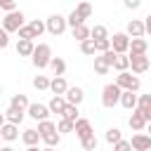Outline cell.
I'll use <instances>...</instances> for the list:
<instances>
[{
  "label": "cell",
  "instance_id": "cell-12",
  "mask_svg": "<svg viewBox=\"0 0 151 151\" xmlns=\"http://www.w3.org/2000/svg\"><path fill=\"white\" fill-rule=\"evenodd\" d=\"M66 97V104H71V106H80L83 104V99H85V92H83V87H68V92L64 94Z\"/></svg>",
  "mask_w": 151,
  "mask_h": 151
},
{
  "label": "cell",
  "instance_id": "cell-49",
  "mask_svg": "<svg viewBox=\"0 0 151 151\" xmlns=\"http://www.w3.org/2000/svg\"><path fill=\"white\" fill-rule=\"evenodd\" d=\"M0 151H14V149H12V146H2Z\"/></svg>",
  "mask_w": 151,
  "mask_h": 151
},
{
  "label": "cell",
  "instance_id": "cell-23",
  "mask_svg": "<svg viewBox=\"0 0 151 151\" xmlns=\"http://www.w3.org/2000/svg\"><path fill=\"white\" fill-rule=\"evenodd\" d=\"M35 130L40 132V139H45V137H50V134L57 132V123H52V120H42V123H38Z\"/></svg>",
  "mask_w": 151,
  "mask_h": 151
},
{
  "label": "cell",
  "instance_id": "cell-8",
  "mask_svg": "<svg viewBox=\"0 0 151 151\" xmlns=\"http://www.w3.org/2000/svg\"><path fill=\"white\" fill-rule=\"evenodd\" d=\"M50 90H52V97H64V94L68 92L66 78H64V76H54V78L50 80Z\"/></svg>",
  "mask_w": 151,
  "mask_h": 151
},
{
  "label": "cell",
  "instance_id": "cell-14",
  "mask_svg": "<svg viewBox=\"0 0 151 151\" xmlns=\"http://www.w3.org/2000/svg\"><path fill=\"white\" fill-rule=\"evenodd\" d=\"M127 125H130L134 132H142V130H144L149 123H146V118L142 116V111H137V109H134V111H132V116L127 118Z\"/></svg>",
  "mask_w": 151,
  "mask_h": 151
},
{
  "label": "cell",
  "instance_id": "cell-13",
  "mask_svg": "<svg viewBox=\"0 0 151 151\" xmlns=\"http://www.w3.org/2000/svg\"><path fill=\"white\" fill-rule=\"evenodd\" d=\"M146 50H149V42H146L144 38H134V40H130V57H144Z\"/></svg>",
  "mask_w": 151,
  "mask_h": 151
},
{
  "label": "cell",
  "instance_id": "cell-15",
  "mask_svg": "<svg viewBox=\"0 0 151 151\" xmlns=\"http://www.w3.org/2000/svg\"><path fill=\"white\" fill-rule=\"evenodd\" d=\"M73 132H76V137H80V142L87 139L90 134H94V132H92V123H90L87 118H80V120L76 123V130H73Z\"/></svg>",
  "mask_w": 151,
  "mask_h": 151
},
{
  "label": "cell",
  "instance_id": "cell-16",
  "mask_svg": "<svg viewBox=\"0 0 151 151\" xmlns=\"http://www.w3.org/2000/svg\"><path fill=\"white\" fill-rule=\"evenodd\" d=\"M0 137H2V142H17V139H19V125L5 123V125L0 127Z\"/></svg>",
  "mask_w": 151,
  "mask_h": 151
},
{
  "label": "cell",
  "instance_id": "cell-44",
  "mask_svg": "<svg viewBox=\"0 0 151 151\" xmlns=\"http://www.w3.org/2000/svg\"><path fill=\"white\" fill-rule=\"evenodd\" d=\"M113 151H132V144H130L127 139H123V142H118V144L113 146Z\"/></svg>",
  "mask_w": 151,
  "mask_h": 151
},
{
  "label": "cell",
  "instance_id": "cell-11",
  "mask_svg": "<svg viewBox=\"0 0 151 151\" xmlns=\"http://www.w3.org/2000/svg\"><path fill=\"white\" fill-rule=\"evenodd\" d=\"M127 57H130V54H127ZM130 68H132L134 76L146 73V71H149V57H146V54H144V57H130Z\"/></svg>",
  "mask_w": 151,
  "mask_h": 151
},
{
  "label": "cell",
  "instance_id": "cell-42",
  "mask_svg": "<svg viewBox=\"0 0 151 151\" xmlns=\"http://www.w3.org/2000/svg\"><path fill=\"white\" fill-rule=\"evenodd\" d=\"M101 57H104V61H106V64H109V66L113 68V64H116V57H118V54H116L113 50H109V52H104Z\"/></svg>",
  "mask_w": 151,
  "mask_h": 151
},
{
  "label": "cell",
  "instance_id": "cell-50",
  "mask_svg": "<svg viewBox=\"0 0 151 151\" xmlns=\"http://www.w3.org/2000/svg\"><path fill=\"white\" fill-rule=\"evenodd\" d=\"M146 130H149V137H151V123H149V125H146Z\"/></svg>",
  "mask_w": 151,
  "mask_h": 151
},
{
  "label": "cell",
  "instance_id": "cell-1",
  "mask_svg": "<svg viewBox=\"0 0 151 151\" xmlns=\"http://www.w3.org/2000/svg\"><path fill=\"white\" fill-rule=\"evenodd\" d=\"M31 61H33V66L40 71V68H47L50 66V61H52V47L47 45V42H38L35 45V52H33V57H31Z\"/></svg>",
  "mask_w": 151,
  "mask_h": 151
},
{
  "label": "cell",
  "instance_id": "cell-21",
  "mask_svg": "<svg viewBox=\"0 0 151 151\" xmlns=\"http://www.w3.org/2000/svg\"><path fill=\"white\" fill-rule=\"evenodd\" d=\"M9 106L12 109H17V111H28V106H31V101H28V97L26 94H14L12 99H9Z\"/></svg>",
  "mask_w": 151,
  "mask_h": 151
},
{
  "label": "cell",
  "instance_id": "cell-22",
  "mask_svg": "<svg viewBox=\"0 0 151 151\" xmlns=\"http://www.w3.org/2000/svg\"><path fill=\"white\" fill-rule=\"evenodd\" d=\"M137 99H139V97H137L134 92H123V94H120V106L127 109V111H134V109H137Z\"/></svg>",
  "mask_w": 151,
  "mask_h": 151
},
{
  "label": "cell",
  "instance_id": "cell-25",
  "mask_svg": "<svg viewBox=\"0 0 151 151\" xmlns=\"http://www.w3.org/2000/svg\"><path fill=\"white\" fill-rule=\"evenodd\" d=\"M24 111H17V109H12V106H7V111H5V118H7V123H12V125H19L21 120H24Z\"/></svg>",
  "mask_w": 151,
  "mask_h": 151
},
{
  "label": "cell",
  "instance_id": "cell-20",
  "mask_svg": "<svg viewBox=\"0 0 151 151\" xmlns=\"http://www.w3.org/2000/svg\"><path fill=\"white\" fill-rule=\"evenodd\" d=\"M35 52V42L33 40H19L17 42V54L19 57H33Z\"/></svg>",
  "mask_w": 151,
  "mask_h": 151
},
{
  "label": "cell",
  "instance_id": "cell-6",
  "mask_svg": "<svg viewBox=\"0 0 151 151\" xmlns=\"http://www.w3.org/2000/svg\"><path fill=\"white\" fill-rule=\"evenodd\" d=\"M111 50H113L116 54L130 52V35H127V33H113V38H111Z\"/></svg>",
  "mask_w": 151,
  "mask_h": 151
},
{
  "label": "cell",
  "instance_id": "cell-43",
  "mask_svg": "<svg viewBox=\"0 0 151 151\" xmlns=\"http://www.w3.org/2000/svg\"><path fill=\"white\" fill-rule=\"evenodd\" d=\"M7 45H9V33H7V31L0 26V50H5Z\"/></svg>",
  "mask_w": 151,
  "mask_h": 151
},
{
  "label": "cell",
  "instance_id": "cell-9",
  "mask_svg": "<svg viewBox=\"0 0 151 151\" xmlns=\"http://www.w3.org/2000/svg\"><path fill=\"white\" fill-rule=\"evenodd\" d=\"M130 144H132V151H151V137L144 132H137L130 139Z\"/></svg>",
  "mask_w": 151,
  "mask_h": 151
},
{
  "label": "cell",
  "instance_id": "cell-30",
  "mask_svg": "<svg viewBox=\"0 0 151 151\" xmlns=\"http://www.w3.org/2000/svg\"><path fill=\"white\" fill-rule=\"evenodd\" d=\"M73 12L85 21V19H90V14H92V5H90V2H80V5H76V9H73Z\"/></svg>",
  "mask_w": 151,
  "mask_h": 151
},
{
  "label": "cell",
  "instance_id": "cell-33",
  "mask_svg": "<svg viewBox=\"0 0 151 151\" xmlns=\"http://www.w3.org/2000/svg\"><path fill=\"white\" fill-rule=\"evenodd\" d=\"M106 38H111L109 31H106V26H101V24L92 26V40H106Z\"/></svg>",
  "mask_w": 151,
  "mask_h": 151
},
{
  "label": "cell",
  "instance_id": "cell-4",
  "mask_svg": "<svg viewBox=\"0 0 151 151\" xmlns=\"http://www.w3.org/2000/svg\"><path fill=\"white\" fill-rule=\"evenodd\" d=\"M116 85H118L123 92H137L142 83H139V78H137L134 73L125 71V73H118V76H116Z\"/></svg>",
  "mask_w": 151,
  "mask_h": 151
},
{
  "label": "cell",
  "instance_id": "cell-10",
  "mask_svg": "<svg viewBox=\"0 0 151 151\" xmlns=\"http://www.w3.org/2000/svg\"><path fill=\"white\" fill-rule=\"evenodd\" d=\"M125 33L130 35V40H134V38H144V35H146V31H144V21H139V19H130Z\"/></svg>",
  "mask_w": 151,
  "mask_h": 151
},
{
  "label": "cell",
  "instance_id": "cell-3",
  "mask_svg": "<svg viewBox=\"0 0 151 151\" xmlns=\"http://www.w3.org/2000/svg\"><path fill=\"white\" fill-rule=\"evenodd\" d=\"M45 28H47L50 35H61V33L68 28L66 17H64V14H50V17L45 19Z\"/></svg>",
  "mask_w": 151,
  "mask_h": 151
},
{
  "label": "cell",
  "instance_id": "cell-35",
  "mask_svg": "<svg viewBox=\"0 0 151 151\" xmlns=\"http://www.w3.org/2000/svg\"><path fill=\"white\" fill-rule=\"evenodd\" d=\"M33 87L35 90H50V78L47 76H35L33 78Z\"/></svg>",
  "mask_w": 151,
  "mask_h": 151
},
{
  "label": "cell",
  "instance_id": "cell-47",
  "mask_svg": "<svg viewBox=\"0 0 151 151\" xmlns=\"http://www.w3.org/2000/svg\"><path fill=\"white\" fill-rule=\"evenodd\" d=\"M5 123H7V118H5V111H0V127H2Z\"/></svg>",
  "mask_w": 151,
  "mask_h": 151
},
{
  "label": "cell",
  "instance_id": "cell-53",
  "mask_svg": "<svg viewBox=\"0 0 151 151\" xmlns=\"http://www.w3.org/2000/svg\"><path fill=\"white\" fill-rule=\"evenodd\" d=\"M0 94H2V85H0Z\"/></svg>",
  "mask_w": 151,
  "mask_h": 151
},
{
  "label": "cell",
  "instance_id": "cell-34",
  "mask_svg": "<svg viewBox=\"0 0 151 151\" xmlns=\"http://www.w3.org/2000/svg\"><path fill=\"white\" fill-rule=\"evenodd\" d=\"M61 118H66V120H71V123H78V120H80V116H78V106H71V104H68V106L64 109V116H61Z\"/></svg>",
  "mask_w": 151,
  "mask_h": 151
},
{
  "label": "cell",
  "instance_id": "cell-48",
  "mask_svg": "<svg viewBox=\"0 0 151 151\" xmlns=\"http://www.w3.org/2000/svg\"><path fill=\"white\" fill-rule=\"evenodd\" d=\"M26 151H42V149H38V146H28Z\"/></svg>",
  "mask_w": 151,
  "mask_h": 151
},
{
  "label": "cell",
  "instance_id": "cell-27",
  "mask_svg": "<svg viewBox=\"0 0 151 151\" xmlns=\"http://www.w3.org/2000/svg\"><path fill=\"white\" fill-rule=\"evenodd\" d=\"M50 68L54 71V76H64V73H66V61H64L61 57H52Z\"/></svg>",
  "mask_w": 151,
  "mask_h": 151
},
{
  "label": "cell",
  "instance_id": "cell-52",
  "mask_svg": "<svg viewBox=\"0 0 151 151\" xmlns=\"http://www.w3.org/2000/svg\"><path fill=\"white\" fill-rule=\"evenodd\" d=\"M0 149H2V137H0Z\"/></svg>",
  "mask_w": 151,
  "mask_h": 151
},
{
  "label": "cell",
  "instance_id": "cell-17",
  "mask_svg": "<svg viewBox=\"0 0 151 151\" xmlns=\"http://www.w3.org/2000/svg\"><path fill=\"white\" fill-rule=\"evenodd\" d=\"M137 111H142V116L146 118V123H151V94H142L137 99Z\"/></svg>",
  "mask_w": 151,
  "mask_h": 151
},
{
  "label": "cell",
  "instance_id": "cell-46",
  "mask_svg": "<svg viewBox=\"0 0 151 151\" xmlns=\"http://www.w3.org/2000/svg\"><path fill=\"white\" fill-rule=\"evenodd\" d=\"M144 31L151 35V14H146V17H144Z\"/></svg>",
  "mask_w": 151,
  "mask_h": 151
},
{
  "label": "cell",
  "instance_id": "cell-29",
  "mask_svg": "<svg viewBox=\"0 0 151 151\" xmlns=\"http://www.w3.org/2000/svg\"><path fill=\"white\" fill-rule=\"evenodd\" d=\"M113 68H116L118 73H125V71L130 68V57H127V54H118V57H116V64H113Z\"/></svg>",
  "mask_w": 151,
  "mask_h": 151
},
{
  "label": "cell",
  "instance_id": "cell-28",
  "mask_svg": "<svg viewBox=\"0 0 151 151\" xmlns=\"http://www.w3.org/2000/svg\"><path fill=\"white\" fill-rule=\"evenodd\" d=\"M104 139H106L109 144H113V146H116L118 142H123V132H120L118 127H109V130H106V134H104Z\"/></svg>",
  "mask_w": 151,
  "mask_h": 151
},
{
  "label": "cell",
  "instance_id": "cell-41",
  "mask_svg": "<svg viewBox=\"0 0 151 151\" xmlns=\"http://www.w3.org/2000/svg\"><path fill=\"white\" fill-rule=\"evenodd\" d=\"M0 9H5L7 14H9V12H17V2H12V0H0Z\"/></svg>",
  "mask_w": 151,
  "mask_h": 151
},
{
  "label": "cell",
  "instance_id": "cell-5",
  "mask_svg": "<svg viewBox=\"0 0 151 151\" xmlns=\"http://www.w3.org/2000/svg\"><path fill=\"white\" fill-rule=\"evenodd\" d=\"M21 26H24V12H21V9L5 14V19H2V28H5L7 33H19Z\"/></svg>",
  "mask_w": 151,
  "mask_h": 151
},
{
  "label": "cell",
  "instance_id": "cell-38",
  "mask_svg": "<svg viewBox=\"0 0 151 151\" xmlns=\"http://www.w3.org/2000/svg\"><path fill=\"white\" fill-rule=\"evenodd\" d=\"M80 144H83V149H85V151H97V144H99V142H97V137H94V134H90V137H87V139H83Z\"/></svg>",
  "mask_w": 151,
  "mask_h": 151
},
{
  "label": "cell",
  "instance_id": "cell-51",
  "mask_svg": "<svg viewBox=\"0 0 151 151\" xmlns=\"http://www.w3.org/2000/svg\"><path fill=\"white\" fill-rule=\"evenodd\" d=\"M42 151H59V149H47V146H45V149H42Z\"/></svg>",
  "mask_w": 151,
  "mask_h": 151
},
{
  "label": "cell",
  "instance_id": "cell-36",
  "mask_svg": "<svg viewBox=\"0 0 151 151\" xmlns=\"http://www.w3.org/2000/svg\"><path fill=\"white\" fill-rule=\"evenodd\" d=\"M66 24H68V26H71V31H73V28H78V26H83L85 21H83V19H80V17L76 14V12H71V14L66 17Z\"/></svg>",
  "mask_w": 151,
  "mask_h": 151
},
{
  "label": "cell",
  "instance_id": "cell-39",
  "mask_svg": "<svg viewBox=\"0 0 151 151\" xmlns=\"http://www.w3.org/2000/svg\"><path fill=\"white\" fill-rule=\"evenodd\" d=\"M19 40H35L33 33H31V28H28V24H24V26L19 28Z\"/></svg>",
  "mask_w": 151,
  "mask_h": 151
},
{
  "label": "cell",
  "instance_id": "cell-2",
  "mask_svg": "<svg viewBox=\"0 0 151 151\" xmlns=\"http://www.w3.org/2000/svg\"><path fill=\"white\" fill-rule=\"evenodd\" d=\"M120 94H123V90L116 83L104 85V90H101V104H104V109H113L116 104H120Z\"/></svg>",
  "mask_w": 151,
  "mask_h": 151
},
{
  "label": "cell",
  "instance_id": "cell-26",
  "mask_svg": "<svg viewBox=\"0 0 151 151\" xmlns=\"http://www.w3.org/2000/svg\"><path fill=\"white\" fill-rule=\"evenodd\" d=\"M28 28H31V33H33V38H40L47 28H45V21H40V19H31L28 21Z\"/></svg>",
  "mask_w": 151,
  "mask_h": 151
},
{
  "label": "cell",
  "instance_id": "cell-37",
  "mask_svg": "<svg viewBox=\"0 0 151 151\" xmlns=\"http://www.w3.org/2000/svg\"><path fill=\"white\" fill-rule=\"evenodd\" d=\"M94 50H97L99 54L109 52V50H111V38H106V40H94Z\"/></svg>",
  "mask_w": 151,
  "mask_h": 151
},
{
  "label": "cell",
  "instance_id": "cell-7",
  "mask_svg": "<svg viewBox=\"0 0 151 151\" xmlns=\"http://www.w3.org/2000/svg\"><path fill=\"white\" fill-rule=\"evenodd\" d=\"M33 120H38V123H42V120H50L47 116H50V109H47V104H40V101H33L31 106H28V111H26Z\"/></svg>",
  "mask_w": 151,
  "mask_h": 151
},
{
  "label": "cell",
  "instance_id": "cell-24",
  "mask_svg": "<svg viewBox=\"0 0 151 151\" xmlns=\"http://www.w3.org/2000/svg\"><path fill=\"white\" fill-rule=\"evenodd\" d=\"M73 38L78 40V42H85V40H92V28L90 26H78V28H73Z\"/></svg>",
  "mask_w": 151,
  "mask_h": 151
},
{
  "label": "cell",
  "instance_id": "cell-40",
  "mask_svg": "<svg viewBox=\"0 0 151 151\" xmlns=\"http://www.w3.org/2000/svg\"><path fill=\"white\" fill-rule=\"evenodd\" d=\"M80 52H83V54H94V52H97V50H94V40L80 42Z\"/></svg>",
  "mask_w": 151,
  "mask_h": 151
},
{
  "label": "cell",
  "instance_id": "cell-45",
  "mask_svg": "<svg viewBox=\"0 0 151 151\" xmlns=\"http://www.w3.org/2000/svg\"><path fill=\"white\" fill-rule=\"evenodd\" d=\"M139 5H142L139 0H125V7H127V9H137Z\"/></svg>",
  "mask_w": 151,
  "mask_h": 151
},
{
  "label": "cell",
  "instance_id": "cell-19",
  "mask_svg": "<svg viewBox=\"0 0 151 151\" xmlns=\"http://www.w3.org/2000/svg\"><path fill=\"white\" fill-rule=\"evenodd\" d=\"M66 106H68V104H66V97H52L50 104H47L50 113H57V116H64V109H66Z\"/></svg>",
  "mask_w": 151,
  "mask_h": 151
},
{
  "label": "cell",
  "instance_id": "cell-18",
  "mask_svg": "<svg viewBox=\"0 0 151 151\" xmlns=\"http://www.w3.org/2000/svg\"><path fill=\"white\" fill-rule=\"evenodd\" d=\"M21 142L26 144V149H28V146H38V142H40V132H38L35 127H28V130L21 132Z\"/></svg>",
  "mask_w": 151,
  "mask_h": 151
},
{
  "label": "cell",
  "instance_id": "cell-31",
  "mask_svg": "<svg viewBox=\"0 0 151 151\" xmlns=\"http://www.w3.org/2000/svg\"><path fill=\"white\" fill-rule=\"evenodd\" d=\"M109 68H111V66L104 61V57H101V54H99V57H94V73H97V76H106V73H109Z\"/></svg>",
  "mask_w": 151,
  "mask_h": 151
},
{
  "label": "cell",
  "instance_id": "cell-32",
  "mask_svg": "<svg viewBox=\"0 0 151 151\" xmlns=\"http://www.w3.org/2000/svg\"><path fill=\"white\" fill-rule=\"evenodd\" d=\"M76 130V123H71V120H66V118H59V123H57V132L59 134H68V132H73Z\"/></svg>",
  "mask_w": 151,
  "mask_h": 151
}]
</instances>
